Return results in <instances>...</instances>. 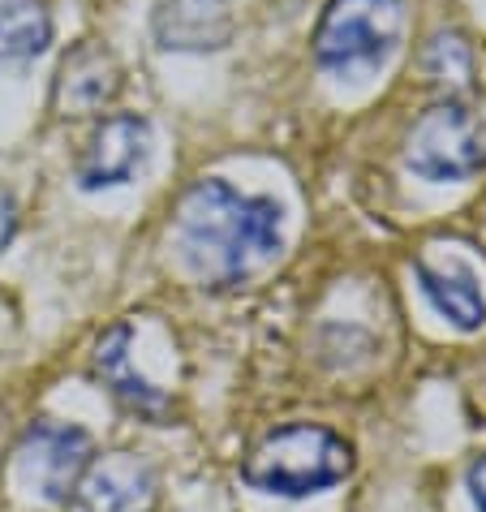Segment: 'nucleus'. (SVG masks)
<instances>
[{"instance_id": "obj_1", "label": "nucleus", "mask_w": 486, "mask_h": 512, "mask_svg": "<svg viewBox=\"0 0 486 512\" xmlns=\"http://www.w3.org/2000/svg\"><path fill=\"white\" fill-rule=\"evenodd\" d=\"M177 246L203 284L233 289L280 254L284 211L271 198L237 194L228 181H198L177 207Z\"/></svg>"}, {"instance_id": "obj_2", "label": "nucleus", "mask_w": 486, "mask_h": 512, "mask_svg": "<svg viewBox=\"0 0 486 512\" xmlns=\"http://www.w3.org/2000/svg\"><path fill=\"white\" fill-rule=\"evenodd\" d=\"M353 474V448L327 426L293 422L271 431L241 465L246 487L284 500H306Z\"/></svg>"}, {"instance_id": "obj_3", "label": "nucleus", "mask_w": 486, "mask_h": 512, "mask_svg": "<svg viewBox=\"0 0 486 512\" xmlns=\"http://www.w3.org/2000/svg\"><path fill=\"white\" fill-rule=\"evenodd\" d=\"M405 31V0H332L314 31V56L323 69H375L392 56Z\"/></svg>"}, {"instance_id": "obj_4", "label": "nucleus", "mask_w": 486, "mask_h": 512, "mask_svg": "<svg viewBox=\"0 0 486 512\" xmlns=\"http://www.w3.org/2000/svg\"><path fill=\"white\" fill-rule=\"evenodd\" d=\"M405 168L422 181H469L486 168V125L461 104L426 108L405 134Z\"/></svg>"}, {"instance_id": "obj_5", "label": "nucleus", "mask_w": 486, "mask_h": 512, "mask_svg": "<svg viewBox=\"0 0 486 512\" xmlns=\"http://www.w3.org/2000/svg\"><path fill=\"white\" fill-rule=\"evenodd\" d=\"M18 478L22 487L48 504H69L82 469L91 465V435L69 422H35L18 444Z\"/></svg>"}, {"instance_id": "obj_6", "label": "nucleus", "mask_w": 486, "mask_h": 512, "mask_svg": "<svg viewBox=\"0 0 486 512\" xmlns=\"http://www.w3.org/2000/svg\"><path fill=\"white\" fill-rule=\"evenodd\" d=\"M160 504V474L147 457L134 452H108L91 457L82 469L65 512H155Z\"/></svg>"}, {"instance_id": "obj_7", "label": "nucleus", "mask_w": 486, "mask_h": 512, "mask_svg": "<svg viewBox=\"0 0 486 512\" xmlns=\"http://www.w3.org/2000/svg\"><path fill=\"white\" fill-rule=\"evenodd\" d=\"M121 95V65L104 44H78L61 61L52 82V108L56 117H91L108 108Z\"/></svg>"}, {"instance_id": "obj_8", "label": "nucleus", "mask_w": 486, "mask_h": 512, "mask_svg": "<svg viewBox=\"0 0 486 512\" xmlns=\"http://www.w3.org/2000/svg\"><path fill=\"white\" fill-rule=\"evenodd\" d=\"M147 147H151V125L142 117H108L91 134L87 155L78 160V186L82 190L125 186L147 160Z\"/></svg>"}, {"instance_id": "obj_9", "label": "nucleus", "mask_w": 486, "mask_h": 512, "mask_svg": "<svg viewBox=\"0 0 486 512\" xmlns=\"http://www.w3.org/2000/svg\"><path fill=\"white\" fill-rule=\"evenodd\" d=\"M130 345H134V327L130 323L108 327V332L99 336V345H95V379L104 383V388L117 396L130 414L164 422L168 414H173V401L164 396V388H155V383L134 366Z\"/></svg>"}, {"instance_id": "obj_10", "label": "nucleus", "mask_w": 486, "mask_h": 512, "mask_svg": "<svg viewBox=\"0 0 486 512\" xmlns=\"http://www.w3.org/2000/svg\"><path fill=\"white\" fill-rule=\"evenodd\" d=\"M233 31L228 0H164L155 9V44L164 52H220Z\"/></svg>"}, {"instance_id": "obj_11", "label": "nucleus", "mask_w": 486, "mask_h": 512, "mask_svg": "<svg viewBox=\"0 0 486 512\" xmlns=\"http://www.w3.org/2000/svg\"><path fill=\"white\" fill-rule=\"evenodd\" d=\"M413 272H418L426 302H431L452 327H461V332H478V327L486 323V293L478 289V276L469 272V267H461V263L431 267L426 259H418L413 263Z\"/></svg>"}, {"instance_id": "obj_12", "label": "nucleus", "mask_w": 486, "mask_h": 512, "mask_svg": "<svg viewBox=\"0 0 486 512\" xmlns=\"http://www.w3.org/2000/svg\"><path fill=\"white\" fill-rule=\"evenodd\" d=\"M52 44V13L44 0H5L0 5V65L31 61Z\"/></svg>"}, {"instance_id": "obj_13", "label": "nucleus", "mask_w": 486, "mask_h": 512, "mask_svg": "<svg viewBox=\"0 0 486 512\" xmlns=\"http://www.w3.org/2000/svg\"><path fill=\"white\" fill-rule=\"evenodd\" d=\"M422 69L435 87L469 91L474 87V48H469L465 35H456V31H435L431 44L422 52Z\"/></svg>"}, {"instance_id": "obj_14", "label": "nucleus", "mask_w": 486, "mask_h": 512, "mask_svg": "<svg viewBox=\"0 0 486 512\" xmlns=\"http://www.w3.org/2000/svg\"><path fill=\"white\" fill-rule=\"evenodd\" d=\"M13 229H18V203L9 198V190H0V250L9 246Z\"/></svg>"}, {"instance_id": "obj_15", "label": "nucleus", "mask_w": 486, "mask_h": 512, "mask_svg": "<svg viewBox=\"0 0 486 512\" xmlns=\"http://www.w3.org/2000/svg\"><path fill=\"white\" fill-rule=\"evenodd\" d=\"M469 495H474V508L486 512V457L469 465Z\"/></svg>"}]
</instances>
